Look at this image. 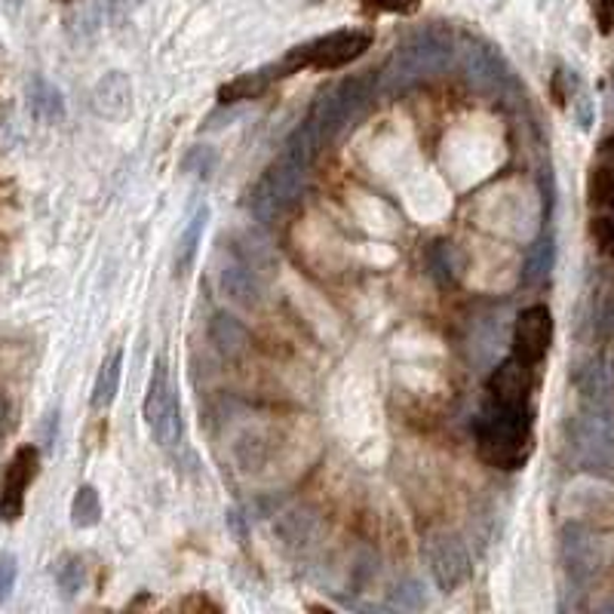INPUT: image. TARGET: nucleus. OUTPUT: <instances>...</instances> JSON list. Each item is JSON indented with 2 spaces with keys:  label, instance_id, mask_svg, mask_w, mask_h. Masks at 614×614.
Wrapping results in <instances>:
<instances>
[{
  "label": "nucleus",
  "instance_id": "nucleus-20",
  "mask_svg": "<svg viewBox=\"0 0 614 614\" xmlns=\"http://www.w3.org/2000/svg\"><path fill=\"white\" fill-rule=\"evenodd\" d=\"M270 71L267 68H258V71H249V74H241V78H234V81L222 86V93L218 99L225 102V105H234V102H249V99H258V95L265 93L267 86H270Z\"/></svg>",
  "mask_w": 614,
  "mask_h": 614
},
{
  "label": "nucleus",
  "instance_id": "nucleus-26",
  "mask_svg": "<svg viewBox=\"0 0 614 614\" xmlns=\"http://www.w3.org/2000/svg\"><path fill=\"white\" fill-rule=\"evenodd\" d=\"M590 203L596 209H614V175L608 170H596L590 178Z\"/></svg>",
  "mask_w": 614,
  "mask_h": 614
},
{
  "label": "nucleus",
  "instance_id": "nucleus-32",
  "mask_svg": "<svg viewBox=\"0 0 614 614\" xmlns=\"http://www.w3.org/2000/svg\"><path fill=\"white\" fill-rule=\"evenodd\" d=\"M3 430H7V402L0 400V437H3Z\"/></svg>",
  "mask_w": 614,
  "mask_h": 614
},
{
  "label": "nucleus",
  "instance_id": "nucleus-22",
  "mask_svg": "<svg viewBox=\"0 0 614 614\" xmlns=\"http://www.w3.org/2000/svg\"><path fill=\"white\" fill-rule=\"evenodd\" d=\"M102 520V498L93 485H81L74 501H71V522L78 529H93Z\"/></svg>",
  "mask_w": 614,
  "mask_h": 614
},
{
  "label": "nucleus",
  "instance_id": "nucleus-5",
  "mask_svg": "<svg viewBox=\"0 0 614 614\" xmlns=\"http://www.w3.org/2000/svg\"><path fill=\"white\" fill-rule=\"evenodd\" d=\"M307 166L280 154V161L274 163L267 175L258 182L253 194V215L262 225H274L277 215L286 213L305 191Z\"/></svg>",
  "mask_w": 614,
  "mask_h": 614
},
{
  "label": "nucleus",
  "instance_id": "nucleus-1",
  "mask_svg": "<svg viewBox=\"0 0 614 614\" xmlns=\"http://www.w3.org/2000/svg\"><path fill=\"white\" fill-rule=\"evenodd\" d=\"M532 418L525 406L494 402L477 418V452L498 470H520L532 454Z\"/></svg>",
  "mask_w": 614,
  "mask_h": 614
},
{
  "label": "nucleus",
  "instance_id": "nucleus-25",
  "mask_svg": "<svg viewBox=\"0 0 614 614\" xmlns=\"http://www.w3.org/2000/svg\"><path fill=\"white\" fill-rule=\"evenodd\" d=\"M55 581L65 590V596H74L83 587V562L81 556H65L55 565Z\"/></svg>",
  "mask_w": 614,
  "mask_h": 614
},
{
  "label": "nucleus",
  "instance_id": "nucleus-11",
  "mask_svg": "<svg viewBox=\"0 0 614 614\" xmlns=\"http://www.w3.org/2000/svg\"><path fill=\"white\" fill-rule=\"evenodd\" d=\"M38 468H41V454L34 446H22L19 452L13 454L10 468L3 473V494H0V516L7 522H16L25 510V492L28 485L38 477Z\"/></svg>",
  "mask_w": 614,
  "mask_h": 614
},
{
  "label": "nucleus",
  "instance_id": "nucleus-6",
  "mask_svg": "<svg viewBox=\"0 0 614 614\" xmlns=\"http://www.w3.org/2000/svg\"><path fill=\"white\" fill-rule=\"evenodd\" d=\"M145 421L154 440L166 449L175 446L182 437V406H178V393L170 381L166 357H157V362H154V375H151L145 397Z\"/></svg>",
  "mask_w": 614,
  "mask_h": 614
},
{
  "label": "nucleus",
  "instance_id": "nucleus-24",
  "mask_svg": "<svg viewBox=\"0 0 614 614\" xmlns=\"http://www.w3.org/2000/svg\"><path fill=\"white\" fill-rule=\"evenodd\" d=\"M390 605H393V608H402V612H421V608L428 605V596H424V587L409 577V581L397 584Z\"/></svg>",
  "mask_w": 614,
  "mask_h": 614
},
{
  "label": "nucleus",
  "instance_id": "nucleus-30",
  "mask_svg": "<svg viewBox=\"0 0 614 614\" xmlns=\"http://www.w3.org/2000/svg\"><path fill=\"white\" fill-rule=\"evenodd\" d=\"M369 10H381V13H409L418 0H362Z\"/></svg>",
  "mask_w": 614,
  "mask_h": 614
},
{
  "label": "nucleus",
  "instance_id": "nucleus-17",
  "mask_svg": "<svg viewBox=\"0 0 614 614\" xmlns=\"http://www.w3.org/2000/svg\"><path fill=\"white\" fill-rule=\"evenodd\" d=\"M206 222H209V206L203 203V206H197V213L191 215V222H187V227L182 231L178 249H175V274H178V277H185L187 270H191V265H194L197 249H201L203 227H206Z\"/></svg>",
  "mask_w": 614,
  "mask_h": 614
},
{
  "label": "nucleus",
  "instance_id": "nucleus-4",
  "mask_svg": "<svg viewBox=\"0 0 614 614\" xmlns=\"http://www.w3.org/2000/svg\"><path fill=\"white\" fill-rule=\"evenodd\" d=\"M375 93V78H348L341 81L335 90H329L326 95H320V102L314 105L310 117L307 121L314 123L323 133L326 142H332L335 135L341 133L350 121H357L366 105L372 102Z\"/></svg>",
  "mask_w": 614,
  "mask_h": 614
},
{
  "label": "nucleus",
  "instance_id": "nucleus-8",
  "mask_svg": "<svg viewBox=\"0 0 614 614\" xmlns=\"http://www.w3.org/2000/svg\"><path fill=\"white\" fill-rule=\"evenodd\" d=\"M424 556H428L430 574H433L437 587L446 590V593L464 587V584L470 581L473 565H470L468 548H464L454 534L449 532L430 534L428 544H424Z\"/></svg>",
  "mask_w": 614,
  "mask_h": 614
},
{
  "label": "nucleus",
  "instance_id": "nucleus-3",
  "mask_svg": "<svg viewBox=\"0 0 614 614\" xmlns=\"http://www.w3.org/2000/svg\"><path fill=\"white\" fill-rule=\"evenodd\" d=\"M369 47H372V34H369V31H357V28L332 31V34H326V38H317V41L293 47L277 65H270L267 71H270L274 81L289 78V74H298V71H305V68L332 71V68L350 65V62L360 59Z\"/></svg>",
  "mask_w": 614,
  "mask_h": 614
},
{
  "label": "nucleus",
  "instance_id": "nucleus-28",
  "mask_svg": "<svg viewBox=\"0 0 614 614\" xmlns=\"http://www.w3.org/2000/svg\"><path fill=\"white\" fill-rule=\"evenodd\" d=\"M16 574H19V565H16L13 553L0 556V605L10 600V593L16 587Z\"/></svg>",
  "mask_w": 614,
  "mask_h": 614
},
{
  "label": "nucleus",
  "instance_id": "nucleus-9",
  "mask_svg": "<svg viewBox=\"0 0 614 614\" xmlns=\"http://www.w3.org/2000/svg\"><path fill=\"white\" fill-rule=\"evenodd\" d=\"M461 68H464V78L468 83L485 99H498L504 95L510 83V71L504 65V59L494 53L489 43L468 41L461 47Z\"/></svg>",
  "mask_w": 614,
  "mask_h": 614
},
{
  "label": "nucleus",
  "instance_id": "nucleus-33",
  "mask_svg": "<svg viewBox=\"0 0 614 614\" xmlns=\"http://www.w3.org/2000/svg\"><path fill=\"white\" fill-rule=\"evenodd\" d=\"M602 7H605V16H602V22H605V25L602 28H608V10L614 7V0H602Z\"/></svg>",
  "mask_w": 614,
  "mask_h": 614
},
{
  "label": "nucleus",
  "instance_id": "nucleus-29",
  "mask_svg": "<svg viewBox=\"0 0 614 614\" xmlns=\"http://www.w3.org/2000/svg\"><path fill=\"white\" fill-rule=\"evenodd\" d=\"M593 237L600 241L602 253L614 255V222L612 218H596V222H593Z\"/></svg>",
  "mask_w": 614,
  "mask_h": 614
},
{
  "label": "nucleus",
  "instance_id": "nucleus-2",
  "mask_svg": "<svg viewBox=\"0 0 614 614\" xmlns=\"http://www.w3.org/2000/svg\"><path fill=\"white\" fill-rule=\"evenodd\" d=\"M452 38L446 31L424 28V31H418V34H412L409 41L402 43L397 55L390 59V65L381 71L378 90L385 95L402 93V90H409L421 78L446 71V68L452 65Z\"/></svg>",
  "mask_w": 614,
  "mask_h": 614
},
{
  "label": "nucleus",
  "instance_id": "nucleus-14",
  "mask_svg": "<svg viewBox=\"0 0 614 614\" xmlns=\"http://www.w3.org/2000/svg\"><path fill=\"white\" fill-rule=\"evenodd\" d=\"M130 99H133V86L126 81V74L111 71L95 86L93 105L102 117H121V114H126V108H130Z\"/></svg>",
  "mask_w": 614,
  "mask_h": 614
},
{
  "label": "nucleus",
  "instance_id": "nucleus-19",
  "mask_svg": "<svg viewBox=\"0 0 614 614\" xmlns=\"http://www.w3.org/2000/svg\"><path fill=\"white\" fill-rule=\"evenodd\" d=\"M121 369H123V350H111L105 357V362L99 366V375H95L93 385V409H108L114 397H117V388H121Z\"/></svg>",
  "mask_w": 614,
  "mask_h": 614
},
{
  "label": "nucleus",
  "instance_id": "nucleus-23",
  "mask_svg": "<svg viewBox=\"0 0 614 614\" xmlns=\"http://www.w3.org/2000/svg\"><path fill=\"white\" fill-rule=\"evenodd\" d=\"M237 255L243 258V265L253 267L255 274H265L267 267H274V249H270V243H267L265 237H258V234H243Z\"/></svg>",
  "mask_w": 614,
  "mask_h": 614
},
{
  "label": "nucleus",
  "instance_id": "nucleus-15",
  "mask_svg": "<svg viewBox=\"0 0 614 614\" xmlns=\"http://www.w3.org/2000/svg\"><path fill=\"white\" fill-rule=\"evenodd\" d=\"M222 289L231 295V301H237L243 307L262 305V283H258V274L253 267L241 265H227L222 270Z\"/></svg>",
  "mask_w": 614,
  "mask_h": 614
},
{
  "label": "nucleus",
  "instance_id": "nucleus-16",
  "mask_svg": "<svg viewBox=\"0 0 614 614\" xmlns=\"http://www.w3.org/2000/svg\"><path fill=\"white\" fill-rule=\"evenodd\" d=\"M28 108L43 123H59L65 117V99L53 83L43 81V78H31V83H28Z\"/></svg>",
  "mask_w": 614,
  "mask_h": 614
},
{
  "label": "nucleus",
  "instance_id": "nucleus-10",
  "mask_svg": "<svg viewBox=\"0 0 614 614\" xmlns=\"http://www.w3.org/2000/svg\"><path fill=\"white\" fill-rule=\"evenodd\" d=\"M550 341H553V314H550V307H525L516 317V326H513V357H520L529 366H538L548 357Z\"/></svg>",
  "mask_w": 614,
  "mask_h": 614
},
{
  "label": "nucleus",
  "instance_id": "nucleus-12",
  "mask_svg": "<svg viewBox=\"0 0 614 614\" xmlns=\"http://www.w3.org/2000/svg\"><path fill=\"white\" fill-rule=\"evenodd\" d=\"M489 390H492V400L501 406H525L529 393H532V366L522 362L520 357H510L504 360L494 375L489 378Z\"/></svg>",
  "mask_w": 614,
  "mask_h": 614
},
{
  "label": "nucleus",
  "instance_id": "nucleus-13",
  "mask_svg": "<svg viewBox=\"0 0 614 614\" xmlns=\"http://www.w3.org/2000/svg\"><path fill=\"white\" fill-rule=\"evenodd\" d=\"M562 553H565V562H569V572L577 581H584L593 569H596V541L587 529L581 525H572L565 529V541H562Z\"/></svg>",
  "mask_w": 614,
  "mask_h": 614
},
{
  "label": "nucleus",
  "instance_id": "nucleus-18",
  "mask_svg": "<svg viewBox=\"0 0 614 614\" xmlns=\"http://www.w3.org/2000/svg\"><path fill=\"white\" fill-rule=\"evenodd\" d=\"M209 338H213V345L225 357H241L243 350L249 348L246 326L241 320H234V317H227V314H215L213 323H209Z\"/></svg>",
  "mask_w": 614,
  "mask_h": 614
},
{
  "label": "nucleus",
  "instance_id": "nucleus-31",
  "mask_svg": "<svg viewBox=\"0 0 614 614\" xmlns=\"http://www.w3.org/2000/svg\"><path fill=\"white\" fill-rule=\"evenodd\" d=\"M142 0H111V13L114 16H130Z\"/></svg>",
  "mask_w": 614,
  "mask_h": 614
},
{
  "label": "nucleus",
  "instance_id": "nucleus-21",
  "mask_svg": "<svg viewBox=\"0 0 614 614\" xmlns=\"http://www.w3.org/2000/svg\"><path fill=\"white\" fill-rule=\"evenodd\" d=\"M553 255H556V246H553V234H541L538 241L532 243V249L525 255V267H522V283L525 286H534L541 283L550 274L553 267Z\"/></svg>",
  "mask_w": 614,
  "mask_h": 614
},
{
  "label": "nucleus",
  "instance_id": "nucleus-7",
  "mask_svg": "<svg viewBox=\"0 0 614 614\" xmlns=\"http://www.w3.org/2000/svg\"><path fill=\"white\" fill-rule=\"evenodd\" d=\"M574 452L577 458L590 464V468H602L608 464V458L614 452V421L612 406L602 402H584L581 415L574 418L572 428Z\"/></svg>",
  "mask_w": 614,
  "mask_h": 614
},
{
  "label": "nucleus",
  "instance_id": "nucleus-27",
  "mask_svg": "<svg viewBox=\"0 0 614 614\" xmlns=\"http://www.w3.org/2000/svg\"><path fill=\"white\" fill-rule=\"evenodd\" d=\"M215 151L213 147H194L191 154L185 157V173H194L201 175V178H206V175L215 170Z\"/></svg>",
  "mask_w": 614,
  "mask_h": 614
}]
</instances>
